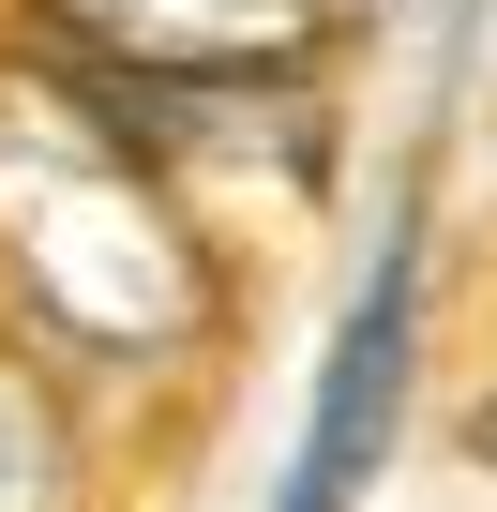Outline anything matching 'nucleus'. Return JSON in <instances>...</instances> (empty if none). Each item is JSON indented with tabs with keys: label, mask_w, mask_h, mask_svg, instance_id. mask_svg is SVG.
I'll list each match as a JSON object with an SVG mask.
<instances>
[{
	"label": "nucleus",
	"mask_w": 497,
	"mask_h": 512,
	"mask_svg": "<svg viewBox=\"0 0 497 512\" xmlns=\"http://www.w3.org/2000/svg\"><path fill=\"white\" fill-rule=\"evenodd\" d=\"M0 256H16V287L76 347H121V362H151V347H181L211 317L181 196L121 136V106H91L31 61H0Z\"/></svg>",
	"instance_id": "obj_1"
},
{
	"label": "nucleus",
	"mask_w": 497,
	"mask_h": 512,
	"mask_svg": "<svg viewBox=\"0 0 497 512\" xmlns=\"http://www.w3.org/2000/svg\"><path fill=\"white\" fill-rule=\"evenodd\" d=\"M407 287H422V241H392L377 272H362V317L317 377V422H302V467H287V512H347L377 437H392V392H407Z\"/></svg>",
	"instance_id": "obj_2"
},
{
	"label": "nucleus",
	"mask_w": 497,
	"mask_h": 512,
	"mask_svg": "<svg viewBox=\"0 0 497 512\" xmlns=\"http://www.w3.org/2000/svg\"><path fill=\"white\" fill-rule=\"evenodd\" d=\"M61 16L121 61H196L211 76V61H287L317 31V0H61Z\"/></svg>",
	"instance_id": "obj_3"
},
{
	"label": "nucleus",
	"mask_w": 497,
	"mask_h": 512,
	"mask_svg": "<svg viewBox=\"0 0 497 512\" xmlns=\"http://www.w3.org/2000/svg\"><path fill=\"white\" fill-rule=\"evenodd\" d=\"M0 512H76V467H61V422L31 377H0Z\"/></svg>",
	"instance_id": "obj_4"
}]
</instances>
